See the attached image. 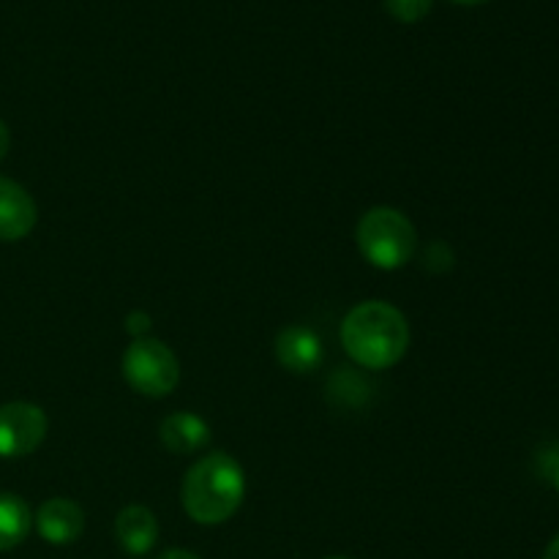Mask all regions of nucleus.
I'll use <instances>...</instances> for the list:
<instances>
[{
	"label": "nucleus",
	"mask_w": 559,
	"mask_h": 559,
	"mask_svg": "<svg viewBox=\"0 0 559 559\" xmlns=\"http://www.w3.org/2000/svg\"><path fill=\"white\" fill-rule=\"evenodd\" d=\"M342 344L360 369H391L409 349V322L393 304L364 300L344 317Z\"/></svg>",
	"instance_id": "obj_1"
},
{
	"label": "nucleus",
	"mask_w": 559,
	"mask_h": 559,
	"mask_svg": "<svg viewBox=\"0 0 559 559\" xmlns=\"http://www.w3.org/2000/svg\"><path fill=\"white\" fill-rule=\"evenodd\" d=\"M246 475L243 467L229 453L213 451L197 459L183 478L180 502L191 522L202 527H216L229 522L243 506Z\"/></svg>",
	"instance_id": "obj_2"
},
{
	"label": "nucleus",
	"mask_w": 559,
	"mask_h": 559,
	"mask_svg": "<svg viewBox=\"0 0 559 559\" xmlns=\"http://www.w3.org/2000/svg\"><path fill=\"white\" fill-rule=\"evenodd\" d=\"M355 240H358V249L366 262L380 271H399L413 260L418 233L402 211L380 205L360 216Z\"/></svg>",
	"instance_id": "obj_3"
},
{
	"label": "nucleus",
	"mask_w": 559,
	"mask_h": 559,
	"mask_svg": "<svg viewBox=\"0 0 559 559\" xmlns=\"http://www.w3.org/2000/svg\"><path fill=\"white\" fill-rule=\"evenodd\" d=\"M123 377L140 396L164 399L178 388L180 364L158 338H134L123 353Z\"/></svg>",
	"instance_id": "obj_4"
},
{
	"label": "nucleus",
	"mask_w": 559,
	"mask_h": 559,
	"mask_svg": "<svg viewBox=\"0 0 559 559\" xmlns=\"http://www.w3.org/2000/svg\"><path fill=\"white\" fill-rule=\"evenodd\" d=\"M47 415L27 402H11L0 407V459L31 456L47 437Z\"/></svg>",
	"instance_id": "obj_5"
},
{
	"label": "nucleus",
	"mask_w": 559,
	"mask_h": 559,
	"mask_svg": "<svg viewBox=\"0 0 559 559\" xmlns=\"http://www.w3.org/2000/svg\"><path fill=\"white\" fill-rule=\"evenodd\" d=\"M38 222V207L33 197L16 180L0 178V240L14 243L27 238Z\"/></svg>",
	"instance_id": "obj_6"
},
{
	"label": "nucleus",
	"mask_w": 559,
	"mask_h": 559,
	"mask_svg": "<svg viewBox=\"0 0 559 559\" xmlns=\"http://www.w3.org/2000/svg\"><path fill=\"white\" fill-rule=\"evenodd\" d=\"M36 527L47 544L69 546L85 530V511L69 497H52V500L41 502V508H38Z\"/></svg>",
	"instance_id": "obj_7"
},
{
	"label": "nucleus",
	"mask_w": 559,
	"mask_h": 559,
	"mask_svg": "<svg viewBox=\"0 0 559 559\" xmlns=\"http://www.w3.org/2000/svg\"><path fill=\"white\" fill-rule=\"evenodd\" d=\"M325 358L320 336L306 325H287L276 336V360L293 374H311Z\"/></svg>",
	"instance_id": "obj_8"
},
{
	"label": "nucleus",
	"mask_w": 559,
	"mask_h": 559,
	"mask_svg": "<svg viewBox=\"0 0 559 559\" xmlns=\"http://www.w3.org/2000/svg\"><path fill=\"white\" fill-rule=\"evenodd\" d=\"M115 538L131 557L147 555L158 540V522L153 511H147L145 506L123 508L115 519Z\"/></svg>",
	"instance_id": "obj_9"
},
{
	"label": "nucleus",
	"mask_w": 559,
	"mask_h": 559,
	"mask_svg": "<svg viewBox=\"0 0 559 559\" xmlns=\"http://www.w3.org/2000/svg\"><path fill=\"white\" fill-rule=\"evenodd\" d=\"M162 442L167 451L178 453V456H189V453L202 451L211 440V429L205 420L194 413H173L162 420Z\"/></svg>",
	"instance_id": "obj_10"
},
{
	"label": "nucleus",
	"mask_w": 559,
	"mask_h": 559,
	"mask_svg": "<svg viewBox=\"0 0 559 559\" xmlns=\"http://www.w3.org/2000/svg\"><path fill=\"white\" fill-rule=\"evenodd\" d=\"M33 527V513L27 502L16 495H0V551H9L27 538Z\"/></svg>",
	"instance_id": "obj_11"
},
{
	"label": "nucleus",
	"mask_w": 559,
	"mask_h": 559,
	"mask_svg": "<svg viewBox=\"0 0 559 559\" xmlns=\"http://www.w3.org/2000/svg\"><path fill=\"white\" fill-rule=\"evenodd\" d=\"M435 0H385L388 14L399 22H420L431 11Z\"/></svg>",
	"instance_id": "obj_12"
},
{
	"label": "nucleus",
	"mask_w": 559,
	"mask_h": 559,
	"mask_svg": "<svg viewBox=\"0 0 559 559\" xmlns=\"http://www.w3.org/2000/svg\"><path fill=\"white\" fill-rule=\"evenodd\" d=\"M538 473L559 491V445H546L538 451Z\"/></svg>",
	"instance_id": "obj_13"
},
{
	"label": "nucleus",
	"mask_w": 559,
	"mask_h": 559,
	"mask_svg": "<svg viewBox=\"0 0 559 559\" xmlns=\"http://www.w3.org/2000/svg\"><path fill=\"white\" fill-rule=\"evenodd\" d=\"M126 328H129V333L134 338H145L147 328H151V317L142 314V311H134V314H129V320H126Z\"/></svg>",
	"instance_id": "obj_14"
},
{
	"label": "nucleus",
	"mask_w": 559,
	"mask_h": 559,
	"mask_svg": "<svg viewBox=\"0 0 559 559\" xmlns=\"http://www.w3.org/2000/svg\"><path fill=\"white\" fill-rule=\"evenodd\" d=\"M9 145H11V134H9V126L0 120V162L5 158V153H9Z\"/></svg>",
	"instance_id": "obj_15"
},
{
	"label": "nucleus",
	"mask_w": 559,
	"mask_h": 559,
	"mask_svg": "<svg viewBox=\"0 0 559 559\" xmlns=\"http://www.w3.org/2000/svg\"><path fill=\"white\" fill-rule=\"evenodd\" d=\"M158 559H200V557L191 555V551H186V549H169V551H164Z\"/></svg>",
	"instance_id": "obj_16"
},
{
	"label": "nucleus",
	"mask_w": 559,
	"mask_h": 559,
	"mask_svg": "<svg viewBox=\"0 0 559 559\" xmlns=\"http://www.w3.org/2000/svg\"><path fill=\"white\" fill-rule=\"evenodd\" d=\"M544 559H559V535L555 540H551L549 546H546V551H544Z\"/></svg>",
	"instance_id": "obj_17"
},
{
	"label": "nucleus",
	"mask_w": 559,
	"mask_h": 559,
	"mask_svg": "<svg viewBox=\"0 0 559 559\" xmlns=\"http://www.w3.org/2000/svg\"><path fill=\"white\" fill-rule=\"evenodd\" d=\"M459 5H480V3H489V0H453Z\"/></svg>",
	"instance_id": "obj_18"
},
{
	"label": "nucleus",
	"mask_w": 559,
	"mask_h": 559,
	"mask_svg": "<svg viewBox=\"0 0 559 559\" xmlns=\"http://www.w3.org/2000/svg\"><path fill=\"white\" fill-rule=\"evenodd\" d=\"M331 559H347V557H331Z\"/></svg>",
	"instance_id": "obj_19"
}]
</instances>
